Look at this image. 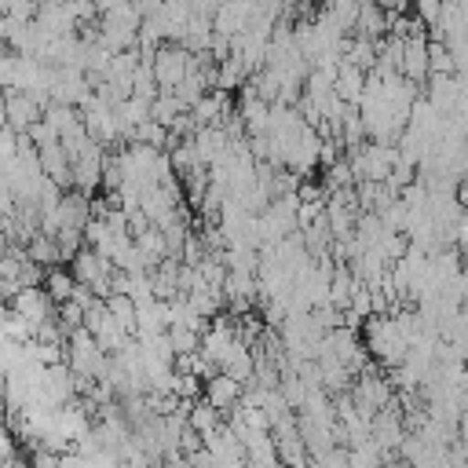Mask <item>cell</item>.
Here are the masks:
<instances>
[{"instance_id": "cell-8", "label": "cell", "mask_w": 468, "mask_h": 468, "mask_svg": "<svg viewBox=\"0 0 468 468\" xmlns=\"http://www.w3.org/2000/svg\"><path fill=\"white\" fill-rule=\"evenodd\" d=\"M48 278H44V289H48V296L62 307V303H69L73 300V289H77V278L73 274H66V271H58V267H51V271H44Z\"/></svg>"}, {"instance_id": "cell-5", "label": "cell", "mask_w": 468, "mask_h": 468, "mask_svg": "<svg viewBox=\"0 0 468 468\" xmlns=\"http://www.w3.org/2000/svg\"><path fill=\"white\" fill-rule=\"evenodd\" d=\"M439 113L461 110V77H431V88L424 95Z\"/></svg>"}, {"instance_id": "cell-6", "label": "cell", "mask_w": 468, "mask_h": 468, "mask_svg": "<svg viewBox=\"0 0 468 468\" xmlns=\"http://www.w3.org/2000/svg\"><path fill=\"white\" fill-rule=\"evenodd\" d=\"M428 73H431V66H428V40L424 37H410L406 40V51H402V77L417 84Z\"/></svg>"}, {"instance_id": "cell-3", "label": "cell", "mask_w": 468, "mask_h": 468, "mask_svg": "<svg viewBox=\"0 0 468 468\" xmlns=\"http://www.w3.org/2000/svg\"><path fill=\"white\" fill-rule=\"evenodd\" d=\"M4 117H7L4 124H11L15 132L26 135L37 121H44V110H40L26 91H7V95H4Z\"/></svg>"}, {"instance_id": "cell-1", "label": "cell", "mask_w": 468, "mask_h": 468, "mask_svg": "<svg viewBox=\"0 0 468 468\" xmlns=\"http://www.w3.org/2000/svg\"><path fill=\"white\" fill-rule=\"evenodd\" d=\"M190 51L179 44H161L154 55V77L161 84V91H176L186 77H190Z\"/></svg>"}, {"instance_id": "cell-4", "label": "cell", "mask_w": 468, "mask_h": 468, "mask_svg": "<svg viewBox=\"0 0 468 468\" xmlns=\"http://www.w3.org/2000/svg\"><path fill=\"white\" fill-rule=\"evenodd\" d=\"M241 388H245V384H238L234 377L216 373L212 380H205V402H208V406H216V410L227 417V413H230V410L241 402V395H245Z\"/></svg>"}, {"instance_id": "cell-7", "label": "cell", "mask_w": 468, "mask_h": 468, "mask_svg": "<svg viewBox=\"0 0 468 468\" xmlns=\"http://www.w3.org/2000/svg\"><path fill=\"white\" fill-rule=\"evenodd\" d=\"M26 252H29L33 263H58V260H62L58 241H55L51 234H44V230H37V234L26 241Z\"/></svg>"}, {"instance_id": "cell-2", "label": "cell", "mask_w": 468, "mask_h": 468, "mask_svg": "<svg viewBox=\"0 0 468 468\" xmlns=\"http://www.w3.org/2000/svg\"><path fill=\"white\" fill-rule=\"evenodd\" d=\"M7 307H15L29 325H33V333L44 325V322H55L58 318V307H55V300L48 296V289H22ZM37 340V336H33Z\"/></svg>"}]
</instances>
